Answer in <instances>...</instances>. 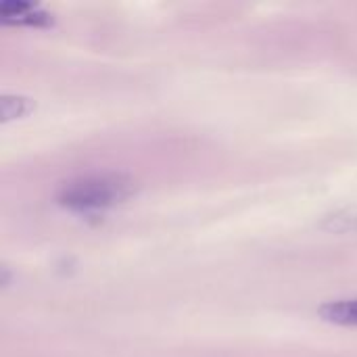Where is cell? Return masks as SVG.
<instances>
[{
    "instance_id": "4",
    "label": "cell",
    "mask_w": 357,
    "mask_h": 357,
    "mask_svg": "<svg viewBox=\"0 0 357 357\" xmlns=\"http://www.w3.org/2000/svg\"><path fill=\"white\" fill-rule=\"evenodd\" d=\"M322 228L328 232H339V234L357 232V205L343 207V209L326 215L322 222Z\"/></svg>"
},
{
    "instance_id": "2",
    "label": "cell",
    "mask_w": 357,
    "mask_h": 357,
    "mask_svg": "<svg viewBox=\"0 0 357 357\" xmlns=\"http://www.w3.org/2000/svg\"><path fill=\"white\" fill-rule=\"evenodd\" d=\"M0 21L6 25H29V27H48L52 23V15L44 10L40 4L6 0L0 4Z\"/></svg>"
},
{
    "instance_id": "3",
    "label": "cell",
    "mask_w": 357,
    "mask_h": 357,
    "mask_svg": "<svg viewBox=\"0 0 357 357\" xmlns=\"http://www.w3.org/2000/svg\"><path fill=\"white\" fill-rule=\"evenodd\" d=\"M320 318L339 326H357V297L356 299H339L324 303L318 310Z\"/></svg>"
},
{
    "instance_id": "5",
    "label": "cell",
    "mask_w": 357,
    "mask_h": 357,
    "mask_svg": "<svg viewBox=\"0 0 357 357\" xmlns=\"http://www.w3.org/2000/svg\"><path fill=\"white\" fill-rule=\"evenodd\" d=\"M33 109L31 100L29 98H23V96H2L0 100V113H2V121H10V119H19V117H25L29 111Z\"/></svg>"
},
{
    "instance_id": "1",
    "label": "cell",
    "mask_w": 357,
    "mask_h": 357,
    "mask_svg": "<svg viewBox=\"0 0 357 357\" xmlns=\"http://www.w3.org/2000/svg\"><path fill=\"white\" fill-rule=\"evenodd\" d=\"M136 195V182L119 172L88 174L61 186L56 201L75 213H98L117 207Z\"/></svg>"
}]
</instances>
